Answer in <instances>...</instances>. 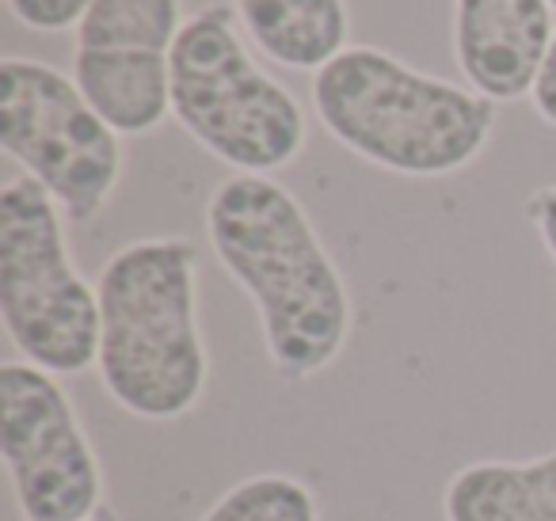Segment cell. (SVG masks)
Instances as JSON below:
<instances>
[{"instance_id": "obj_1", "label": "cell", "mask_w": 556, "mask_h": 521, "mask_svg": "<svg viewBox=\"0 0 556 521\" xmlns=\"http://www.w3.org/2000/svg\"><path fill=\"white\" fill-rule=\"evenodd\" d=\"M214 255L260 313L267 358L287 381L340 358L351 297L302 202L270 176H229L206 202Z\"/></svg>"}, {"instance_id": "obj_2", "label": "cell", "mask_w": 556, "mask_h": 521, "mask_svg": "<svg viewBox=\"0 0 556 521\" xmlns=\"http://www.w3.org/2000/svg\"><path fill=\"white\" fill-rule=\"evenodd\" d=\"M100 381L123 411L172 422L194 411L210 381L199 331V247L149 237L118 247L96 278Z\"/></svg>"}, {"instance_id": "obj_3", "label": "cell", "mask_w": 556, "mask_h": 521, "mask_svg": "<svg viewBox=\"0 0 556 521\" xmlns=\"http://www.w3.org/2000/svg\"><path fill=\"white\" fill-rule=\"evenodd\" d=\"M313 111L343 149L416 179L469 168L495 130L492 100L378 47H348L313 73Z\"/></svg>"}, {"instance_id": "obj_4", "label": "cell", "mask_w": 556, "mask_h": 521, "mask_svg": "<svg viewBox=\"0 0 556 521\" xmlns=\"http://www.w3.org/2000/svg\"><path fill=\"white\" fill-rule=\"evenodd\" d=\"M172 115L240 176H267L305 149V111L255 65L229 4L187 16L172 50Z\"/></svg>"}, {"instance_id": "obj_5", "label": "cell", "mask_w": 556, "mask_h": 521, "mask_svg": "<svg viewBox=\"0 0 556 521\" xmlns=\"http://www.w3.org/2000/svg\"><path fill=\"white\" fill-rule=\"evenodd\" d=\"M0 320L16 351L54 377L100 358V297L70 259L62 206L31 176L0 187Z\"/></svg>"}, {"instance_id": "obj_6", "label": "cell", "mask_w": 556, "mask_h": 521, "mask_svg": "<svg viewBox=\"0 0 556 521\" xmlns=\"http://www.w3.org/2000/svg\"><path fill=\"white\" fill-rule=\"evenodd\" d=\"M0 149L77 225L96 221L123 179L118 134L77 80L31 58L0 62Z\"/></svg>"}, {"instance_id": "obj_7", "label": "cell", "mask_w": 556, "mask_h": 521, "mask_svg": "<svg viewBox=\"0 0 556 521\" xmlns=\"http://www.w3.org/2000/svg\"><path fill=\"white\" fill-rule=\"evenodd\" d=\"M0 457L24 521H85L103 506L96 449L54 373L0 366Z\"/></svg>"}, {"instance_id": "obj_8", "label": "cell", "mask_w": 556, "mask_h": 521, "mask_svg": "<svg viewBox=\"0 0 556 521\" xmlns=\"http://www.w3.org/2000/svg\"><path fill=\"white\" fill-rule=\"evenodd\" d=\"M179 0H96L77 27L73 80L118 138L153 134L172 115Z\"/></svg>"}, {"instance_id": "obj_9", "label": "cell", "mask_w": 556, "mask_h": 521, "mask_svg": "<svg viewBox=\"0 0 556 521\" xmlns=\"http://www.w3.org/2000/svg\"><path fill=\"white\" fill-rule=\"evenodd\" d=\"M548 0H454L457 69L492 103H515L533 92L553 47Z\"/></svg>"}, {"instance_id": "obj_10", "label": "cell", "mask_w": 556, "mask_h": 521, "mask_svg": "<svg viewBox=\"0 0 556 521\" xmlns=\"http://www.w3.org/2000/svg\"><path fill=\"white\" fill-rule=\"evenodd\" d=\"M248 39L275 65L320 73L348 50L351 20L343 0H232Z\"/></svg>"}, {"instance_id": "obj_11", "label": "cell", "mask_w": 556, "mask_h": 521, "mask_svg": "<svg viewBox=\"0 0 556 521\" xmlns=\"http://www.w3.org/2000/svg\"><path fill=\"white\" fill-rule=\"evenodd\" d=\"M446 521H556V449L538 460H477L450 475Z\"/></svg>"}, {"instance_id": "obj_12", "label": "cell", "mask_w": 556, "mask_h": 521, "mask_svg": "<svg viewBox=\"0 0 556 521\" xmlns=\"http://www.w3.org/2000/svg\"><path fill=\"white\" fill-rule=\"evenodd\" d=\"M199 521H317V498L294 475H252L229 487Z\"/></svg>"}, {"instance_id": "obj_13", "label": "cell", "mask_w": 556, "mask_h": 521, "mask_svg": "<svg viewBox=\"0 0 556 521\" xmlns=\"http://www.w3.org/2000/svg\"><path fill=\"white\" fill-rule=\"evenodd\" d=\"M96 0H9L12 16L24 27L42 35H62V31H77L85 12L92 9Z\"/></svg>"}, {"instance_id": "obj_14", "label": "cell", "mask_w": 556, "mask_h": 521, "mask_svg": "<svg viewBox=\"0 0 556 521\" xmlns=\"http://www.w3.org/2000/svg\"><path fill=\"white\" fill-rule=\"evenodd\" d=\"M526 214H530V221H533V229H538L541 244H545L548 259L556 263V183L541 187V191L526 202Z\"/></svg>"}, {"instance_id": "obj_15", "label": "cell", "mask_w": 556, "mask_h": 521, "mask_svg": "<svg viewBox=\"0 0 556 521\" xmlns=\"http://www.w3.org/2000/svg\"><path fill=\"white\" fill-rule=\"evenodd\" d=\"M533 100V111L545 118L548 126H556V35H553V47H548V58L541 65V77L530 92Z\"/></svg>"}, {"instance_id": "obj_16", "label": "cell", "mask_w": 556, "mask_h": 521, "mask_svg": "<svg viewBox=\"0 0 556 521\" xmlns=\"http://www.w3.org/2000/svg\"><path fill=\"white\" fill-rule=\"evenodd\" d=\"M85 521H118V513L111 510V506H100V510H96L92 518H85Z\"/></svg>"}, {"instance_id": "obj_17", "label": "cell", "mask_w": 556, "mask_h": 521, "mask_svg": "<svg viewBox=\"0 0 556 521\" xmlns=\"http://www.w3.org/2000/svg\"><path fill=\"white\" fill-rule=\"evenodd\" d=\"M548 4H553V9H556V0H548Z\"/></svg>"}]
</instances>
